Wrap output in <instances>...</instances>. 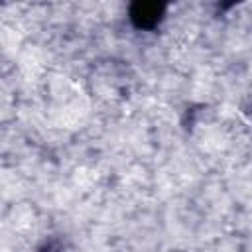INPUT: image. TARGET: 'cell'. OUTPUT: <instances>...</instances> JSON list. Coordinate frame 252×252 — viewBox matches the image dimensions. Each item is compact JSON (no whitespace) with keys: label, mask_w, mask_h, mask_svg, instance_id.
I'll return each mask as SVG.
<instances>
[{"label":"cell","mask_w":252,"mask_h":252,"mask_svg":"<svg viewBox=\"0 0 252 252\" xmlns=\"http://www.w3.org/2000/svg\"><path fill=\"white\" fill-rule=\"evenodd\" d=\"M163 16V6L150 4V2H138L130 10V18L138 28H154Z\"/></svg>","instance_id":"obj_1"}]
</instances>
